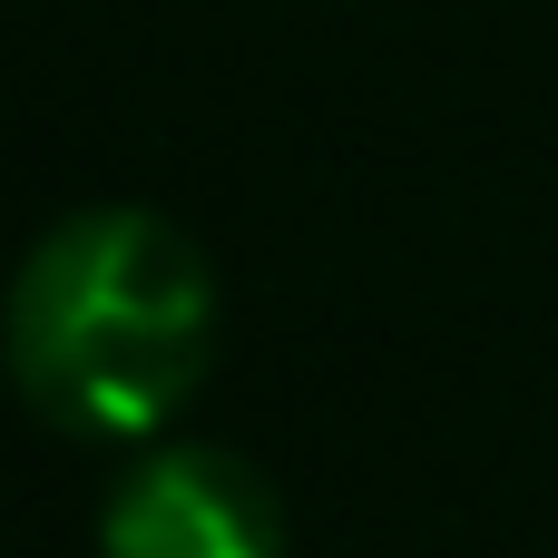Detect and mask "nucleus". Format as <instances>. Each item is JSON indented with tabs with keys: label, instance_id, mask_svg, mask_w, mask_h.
Segmentation results:
<instances>
[{
	"label": "nucleus",
	"instance_id": "f257e3e1",
	"mask_svg": "<svg viewBox=\"0 0 558 558\" xmlns=\"http://www.w3.org/2000/svg\"><path fill=\"white\" fill-rule=\"evenodd\" d=\"M10 383L78 441L167 432L216 363V265L157 206H78L10 275Z\"/></svg>",
	"mask_w": 558,
	"mask_h": 558
},
{
	"label": "nucleus",
	"instance_id": "f03ea898",
	"mask_svg": "<svg viewBox=\"0 0 558 558\" xmlns=\"http://www.w3.org/2000/svg\"><path fill=\"white\" fill-rule=\"evenodd\" d=\"M98 558H284V500L245 451L157 441L108 490Z\"/></svg>",
	"mask_w": 558,
	"mask_h": 558
}]
</instances>
